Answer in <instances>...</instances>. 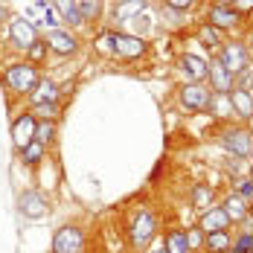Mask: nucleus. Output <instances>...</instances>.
Returning <instances> with one entry per match:
<instances>
[{"instance_id":"obj_29","label":"nucleus","mask_w":253,"mask_h":253,"mask_svg":"<svg viewBox=\"0 0 253 253\" xmlns=\"http://www.w3.org/2000/svg\"><path fill=\"white\" fill-rule=\"evenodd\" d=\"M73 3H76L82 21H90V18H96V15H99V0H73Z\"/></svg>"},{"instance_id":"obj_20","label":"nucleus","mask_w":253,"mask_h":253,"mask_svg":"<svg viewBox=\"0 0 253 253\" xmlns=\"http://www.w3.org/2000/svg\"><path fill=\"white\" fill-rule=\"evenodd\" d=\"M143 9H146V0H123V3H117L114 18H117V21H123V24H128V21H134Z\"/></svg>"},{"instance_id":"obj_9","label":"nucleus","mask_w":253,"mask_h":253,"mask_svg":"<svg viewBox=\"0 0 253 253\" xmlns=\"http://www.w3.org/2000/svg\"><path fill=\"white\" fill-rule=\"evenodd\" d=\"M207 79H210V90L212 93H230L233 90V73L227 67H221L218 58L207 61Z\"/></svg>"},{"instance_id":"obj_10","label":"nucleus","mask_w":253,"mask_h":253,"mask_svg":"<svg viewBox=\"0 0 253 253\" xmlns=\"http://www.w3.org/2000/svg\"><path fill=\"white\" fill-rule=\"evenodd\" d=\"M218 61H221V67H227L230 73L236 76V73H242L245 67H248V50L242 47V44H224L221 52H218Z\"/></svg>"},{"instance_id":"obj_42","label":"nucleus","mask_w":253,"mask_h":253,"mask_svg":"<svg viewBox=\"0 0 253 253\" xmlns=\"http://www.w3.org/2000/svg\"><path fill=\"white\" fill-rule=\"evenodd\" d=\"M251 180H253V169H251Z\"/></svg>"},{"instance_id":"obj_2","label":"nucleus","mask_w":253,"mask_h":253,"mask_svg":"<svg viewBox=\"0 0 253 253\" xmlns=\"http://www.w3.org/2000/svg\"><path fill=\"white\" fill-rule=\"evenodd\" d=\"M154 239H157V221H154V215L149 210H140L134 215L131 227H128V245L134 251H146Z\"/></svg>"},{"instance_id":"obj_30","label":"nucleus","mask_w":253,"mask_h":253,"mask_svg":"<svg viewBox=\"0 0 253 253\" xmlns=\"http://www.w3.org/2000/svg\"><path fill=\"white\" fill-rule=\"evenodd\" d=\"M233 192L245 201H253V180L251 177H236L233 180Z\"/></svg>"},{"instance_id":"obj_43","label":"nucleus","mask_w":253,"mask_h":253,"mask_svg":"<svg viewBox=\"0 0 253 253\" xmlns=\"http://www.w3.org/2000/svg\"><path fill=\"white\" fill-rule=\"evenodd\" d=\"M251 163H253V152H251Z\"/></svg>"},{"instance_id":"obj_33","label":"nucleus","mask_w":253,"mask_h":253,"mask_svg":"<svg viewBox=\"0 0 253 253\" xmlns=\"http://www.w3.org/2000/svg\"><path fill=\"white\" fill-rule=\"evenodd\" d=\"M169 9H177V12H186V9H192L198 0H163Z\"/></svg>"},{"instance_id":"obj_35","label":"nucleus","mask_w":253,"mask_h":253,"mask_svg":"<svg viewBox=\"0 0 253 253\" xmlns=\"http://www.w3.org/2000/svg\"><path fill=\"white\" fill-rule=\"evenodd\" d=\"M96 50H99V52H105V55H114V50H111V41H108V32L96 38Z\"/></svg>"},{"instance_id":"obj_3","label":"nucleus","mask_w":253,"mask_h":253,"mask_svg":"<svg viewBox=\"0 0 253 253\" xmlns=\"http://www.w3.org/2000/svg\"><path fill=\"white\" fill-rule=\"evenodd\" d=\"M221 146L233 152L236 157H251L253 152V134L248 131V126H230V128H221L218 134Z\"/></svg>"},{"instance_id":"obj_22","label":"nucleus","mask_w":253,"mask_h":253,"mask_svg":"<svg viewBox=\"0 0 253 253\" xmlns=\"http://www.w3.org/2000/svg\"><path fill=\"white\" fill-rule=\"evenodd\" d=\"M230 245H233L230 230H224V233H210V236H207V242H204V248H207L210 253H227Z\"/></svg>"},{"instance_id":"obj_21","label":"nucleus","mask_w":253,"mask_h":253,"mask_svg":"<svg viewBox=\"0 0 253 253\" xmlns=\"http://www.w3.org/2000/svg\"><path fill=\"white\" fill-rule=\"evenodd\" d=\"M212 198H215V189L212 186H207V183H195L192 186V207L204 212V210H210L212 207Z\"/></svg>"},{"instance_id":"obj_12","label":"nucleus","mask_w":253,"mask_h":253,"mask_svg":"<svg viewBox=\"0 0 253 253\" xmlns=\"http://www.w3.org/2000/svg\"><path fill=\"white\" fill-rule=\"evenodd\" d=\"M9 38H12V44L15 47H21V50H29L35 41H38V32H35V26L24 21V18H15L12 24H9Z\"/></svg>"},{"instance_id":"obj_34","label":"nucleus","mask_w":253,"mask_h":253,"mask_svg":"<svg viewBox=\"0 0 253 253\" xmlns=\"http://www.w3.org/2000/svg\"><path fill=\"white\" fill-rule=\"evenodd\" d=\"M230 6H233L239 15H248V12H253V0H233Z\"/></svg>"},{"instance_id":"obj_14","label":"nucleus","mask_w":253,"mask_h":253,"mask_svg":"<svg viewBox=\"0 0 253 253\" xmlns=\"http://www.w3.org/2000/svg\"><path fill=\"white\" fill-rule=\"evenodd\" d=\"M177 67L186 76V82H204L207 79V61H204L201 55H192V52L180 55L177 58Z\"/></svg>"},{"instance_id":"obj_36","label":"nucleus","mask_w":253,"mask_h":253,"mask_svg":"<svg viewBox=\"0 0 253 253\" xmlns=\"http://www.w3.org/2000/svg\"><path fill=\"white\" fill-rule=\"evenodd\" d=\"M149 253H166V248H163V242H160V245H154V248H152Z\"/></svg>"},{"instance_id":"obj_25","label":"nucleus","mask_w":253,"mask_h":253,"mask_svg":"<svg viewBox=\"0 0 253 253\" xmlns=\"http://www.w3.org/2000/svg\"><path fill=\"white\" fill-rule=\"evenodd\" d=\"M52 140H55V120H38V126H35V143L50 146Z\"/></svg>"},{"instance_id":"obj_28","label":"nucleus","mask_w":253,"mask_h":253,"mask_svg":"<svg viewBox=\"0 0 253 253\" xmlns=\"http://www.w3.org/2000/svg\"><path fill=\"white\" fill-rule=\"evenodd\" d=\"M227 253H253V233H239L233 236V245Z\"/></svg>"},{"instance_id":"obj_4","label":"nucleus","mask_w":253,"mask_h":253,"mask_svg":"<svg viewBox=\"0 0 253 253\" xmlns=\"http://www.w3.org/2000/svg\"><path fill=\"white\" fill-rule=\"evenodd\" d=\"M177 99H180V105H183L186 111L201 114V111H207V108H210L212 90H210L204 82H186V84L177 90Z\"/></svg>"},{"instance_id":"obj_13","label":"nucleus","mask_w":253,"mask_h":253,"mask_svg":"<svg viewBox=\"0 0 253 253\" xmlns=\"http://www.w3.org/2000/svg\"><path fill=\"white\" fill-rule=\"evenodd\" d=\"M207 24L215 26L218 32H221V29H233V26L239 24V12H236L233 6H218V3H212L210 12H207Z\"/></svg>"},{"instance_id":"obj_31","label":"nucleus","mask_w":253,"mask_h":253,"mask_svg":"<svg viewBox=\"0 0 253 253\" xmlns=\"http://www.w3.org/2000/svg\"><path fill=\"white\" fill-rule=\"evenodd\" d=\"M186 242H189L192 253H195V251H201V248H204V242H207V233H204V230H198V227L186 230Z\"/></svg>"},{"instance_id":"obj_27","label":"nucleus","mask_w":253,"mask_h":253,"mask_svg":"<svg viewBox=\"0 0 253 253\" xmlns=\"http://www.w3.org/2000/svg\"><path fill=\"white\" fill-rule=\"evenodd\" d=\"M198 38H201L204 47H218L221 44V35H218V29L210 24H201L198 26Z\"/></svg>"},{"instance_id":"obj_5","label":"nucleus","mask_w":253,"mask_h":253,"mask_svg":"<svg viewBox=\"0 0 253 253\" xmlns=\"http://www.w3.org/2000/svg\"><path fill=\"white\" fill-rule=\"evenodd\" d=\"M84 251V230L79 224H64L52 236V253H82Z\"/></svg>"},{"instance_id":"obj_41","label":"nucleus","mask_w":253,"mask_h":253,"mask_svg":"<svg viewBox=\"0 0 253 253\" xmlns=\"http://www.w3.org/2000/svg\"><path fill=\"white\" fill-rule=\"evenodd\" d=\"M0 18H3V6H0Z\"/></svg>"},{"instance_id":"obj_6","label":"nucleus","mask_w":253,"mask_h":253,"mask_svg":"<svg viewBox=\"0 0 253 253\" xmlns=\"http://www.w3.org/2000/svg\"><path fill=\"white\" fill-rule=\"evenodd\" d=\"M108 41H111L114 55H120V58H140V55H146V50H149L143 38L128 35V32H108Z\"/></svg>"},{"instance_id":"obj_26","label":"nucleus","mask_w":253,"mask_h":253,"mask_svg":"<svg viewBox=\"0 0 253 253\" xmlns=\"http://www.w3.org/2000/svg\"><path fill=\"white\" fill-rule=\"evenodd\" d=\"M29 114H32L35 120H55V117H58V105H55V102H41V105H32Z\"/></svg>"},{"instance_id":"obj_38","label":"nucleus","mask_w":253,"mask_h":253,"mask_svg":"<svg viewBox=\"0 0 253 253\" xmlns=\"http://www.w3.org/2000/svg\"><path fill=\"white\" fill-rule=\"evenodd\" d=\"M248 131H251V134H253V117H251V120H248Z\"/></svg>"},{"instance_id":"obj_8","label":"nucleus","mask_w":253,"mask_h":253,"mask_svg":"<svg viewBox=\"0 0 253 253\" xmlns=\"http://www.w3.org/2000/svg\"><path fill=\"white\" fill-rule=\"evenodd\" d=\"M35 126H38V120L26 111V114H21L15 123H12V143H15V149L18 152H24L26 146L35 140Z\"/></svg>"},{"instance_id":"obj_11","label":"nucleus","mask_w":253,"mask_h":253,"mask_svg":"<svg viewBox=\"0 0 253 253\" xmlns=\"http://www.w3.org/2000/svg\"><path fill=\"white\" fill-rule=\"evenodd\" d=\"M230 221L227 212L221 210V207H210V210H204L201 218H198V230H204L207 236L210 233H224V230H230Z\"/></svg>"},{"instance_id":"obj_16","label":"nucleus","mask_w":253,"mask_h":253,"mask_svg":"<svg viewBox=\"0 0 253 253\" xmlns=\"http://www.w3.org/2000/svg\"><path fill=\"white\" fill-rule=\"evenodd\" d=\"M227 96H230V105H233V114L248 123L253 117V93L251 90H242V87H233Z\"/></svg>"},{"instance_id":"obj_39","label":"nucleus","mask_w":253,"mask_h":253,"mask_svg":"<svg viewBox=\"0 0 253 253\" xmlns=\"http://www.w3.org/2000/svg\"><path fill=\"white\" fill-rule=\"evenodd\" d=\"M251 218H253V201H251Z\"/></svg>"},{"instance_id":"obj_40","label":"nucleus","mask_w":253,"mask_h":253,"mask_svg":"<svg viewBox=\"0 0 253 253\" xmlns=\"http://www.w3.org/2000/svg\"><path fill=\"white\" fill-rule=\"evenodd\" d=\"M41 3H47V6H50V3H52V0H41Z\"/></svg>"},{"instance_id":"obj_18","label":"nucleus","mask_w":253,"mask_h":253,"mask_svg":"<svg viewBox=\"0 0 253 253\" xmlns=\"http://www.w3.org/2000/svg\"><path fill=\"white\" fill-rule=\"evenodd\" d=\"M58 84L52 82V79H41L38 84H35V90L29 93V99H32V105H41V102H55L58 99Z\"/></svg>"},{"instance_id":"obj_23","label":"nucleus","mask_w":253,"mask_h":253,"mask_svg":"<svg viewBox=\"0 0 253 253\" xmlns=\"http://www.w3.org/2000/svg\"><path fill=\"white\" fill-rule=\"evenodd\" d=\"M21 160H24L26 166H38L41 160H47V146H41V143L32 140L24 152H21Z\"/></svg>"},{"instance_id":"obj_19","label":"nucleus","mask_w":253,"mask_h":253,"mask_svg":"<svg viewBox=\"0 0 253 253\" xmlns=\"http://www.w3.org/2000/svg\"><path fill=\"white\" fill-rule=\"evenodd\" d=\"M163 248H166V253H192L189 242H186V230H169L163 236Z\"/></svg>"},{"instance_id":"obj_1","label":"nucleus","mask_w":253,"mask_h":253,"mask_svg":"<svg viewBox=\"0 0 253 253\" xmlns=\"http://www.w3.org/2000/svg\"><path fill=\"white\" fill-rule=\"evenodd\" d=\"M3 82H6V87H9L12 93H18V96H29V93L35 90V84L41 82V76H38L35 64H29V61H18V64H9V67H6Z\"/></svg>"},{"instance_id":"obj_7","label":"nucleus","mask_w":253,"mask_h":253,"mask_svg":"<svg viewBox=\"0 0 253 253\" xmlns=\"http://www.w3.org/2000/svg\"><path fill=\"white\" fill-rule=\"evenodd\" d=\"M18 212L29 218V221H38V218H44L47 212H50V201H47V195H41L38 189H24L21 195H18Z\"/></svg>"},{"instance_id":"obj_32","label":"nucleus","mask_w":253,"mask_h":253,"mask_svg":"<svg viewBox=\"0 0 253 253\" xmlns=\"http://www.w3.org/2000/svg\"><path fill=\"white\" fill-rule=\"evenodd\" d=\"M26 52H29V64H38V61L47 55V41H35Z\"/></svg>"},{"instance_id":"obj_24","label":"nucleus","mask_w":253,"mask_h":253,"mask_svg":"<svg viewBox=\"0 0 253 253\" xmlns=\"http://www.w3.org/2000/svg\"><path fill=\"white\" fill-rule=\"evenodd\" d=\"M55 3V9H58V15L67 21V24H73V26H79V24H84L82 21V15H79V9H76V3L73 0H52Z\"/></svg>"},{"instance_id":"obj_37","label":"nucleus","mask_w":253,"mask_h":253,"mask_svg":"<svg viewBox=\"0 0 253 253\" xmlns=\"http://www.w3.org/2000/svg\"><path fill=\"white\" fill-rule=\"evenodd\" d=\"M215 3H218V6H230V3H233V0H215Z\"/></svg>"},{"instance_id":"obj_17","label":"nucleus","mask_w":253,"mask_h":253,"mask_svg":"<svg viewBox=\"0 0 253 253\" xmlns=\"http://www.w3.org/2000/svg\"><path fill=\"white\" fill-rule=\"evenodd\" d=\"M221 210L227 212V218L233 221V224H239V221H245V218L251 215V207H248V201H245V198H239L236 192H230L227 198L221 201Z\"/></svg>"},{"instance_id":"obj_15","label":"nucleus","mask_w":253,"mask_h":253,"mask_svg":"<svg viewBox=\"0 0 253 253\" xmlns=\"http://www.w3.org/2000/svg\"><path fill=\"white\" fill-rule=\"evenodd\" d=\"M76 38L64 29H50L47 32V50H52L55 55H73L76 52Z\"/></svg>"}]
</instances>
